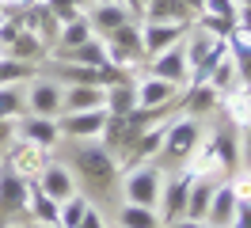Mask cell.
<instances>
[{"mask_svg": "<svg viewBox=\"0 0 251 228\" xmlns=\"http://www.w3.org/2000/svg\"><path fill=\"white\" fill-rule=\"evenodd\" d=\"M205 141V129L198 118H175L168 122V133H164V145H160V156L156 164L164 160V164H187V160H194V152L202 149Z\"/></svg>", "mask_w": 251, "mask_h": 228, "instance_id": "obj_1", "label": "cell"}, {"mask_svg": "<svg viewBox=\"0 0 251 228\" xmlns=\"http://www.w3.org/2000/svg\"><path fill=\"white\" fill-rule=\"evenodd\" d=\"M73 164H76V171L92 182V186H99V190H110L114 179H118V160H114L99 141H76Z\"/></svg>", "mask_w": 251, "mask_h": 228, "instance_id": "obj_2", "label": "cell"}, {"mask_svg": "<svg viewBox=\"0 0 251 228\" xmlns=\"http://www.w3.org/2000/svg\"><path fill=\"white\" fill-rule=\"evenodd\" d=\"M160 186H164V167L160 164H133L126 171V202H129V205L156 209Z\"/></svg>", "mask_w": 251, "mask_h": 228, "instance_id": "obj_3", "label": "cell"}, {"mask_svg": "<svg viewBox=\"0 0 251 228\" xmlns=\"http://www.w3.org/2000/svg\"><path fill=\"white\" fill-rule=\"evenodd\" d=\"M190 182H194V167L190 171H164V186H160V221L164 225H172V221H179L183 217V209H187V194H190Z\"/></svg>", "mask_w": 251, "mask_h": 228, "instance_id": "obj_4", "label": "cell"}, {"mask_svg": "<svg viewBox=\"0 0 251 228\" xmlns=\"http://www.w3.org/2000/svg\"><path fill=\"white\" fill-rule=\"evenodd\" d=\"M194 23H152V19H141V53L145 61L164 53V50H172L187 38V30Z\"/></svg>", "mask_w": 251, "mask_h": 228, "instance_id": "obj_5", "label": "cell"}, {"mask_svg": "<svg viewBox=\"0 0 251 228\" xmlns=\"http://www.w3.org/2000/svg\"><path fill=\"white\" fill-rule=\"evenodd\" d=\"M19 27L31 30L34 38H42L50 50L57 46V34H61V23L53 19V12L46 8V0H34V4H27V8L19 12Z\"/></svg>", "mask_w": 251, "mask_h": 228, "instance_id": "obj_6", "label": "cell"}, {"mask_svg": "<svg viewBox=\"0 0 251 228\" xmlns=\"http://www.w3.org/2000/svg\"><path fill=\"white\" fill-rule=\"evenodd\" d=\"M145 65H149V76L168 80V84H175V88H187V80H190L187 57H183V42L172 46V50H164V53H156V57H149Z\"/></svg>", "mask_w": 251, "mask_h": 228, "instance_id": "obj_7", "label": "cell"}, {"mask_svg": "<svg viewBox=\"0 0 251 228\" xmlns=\"http://www.w3.org/2000/svg\"><path fill=\"white\" fill-rule=\"evenodd\" d=\"M103 126H107V110H103V106H99V110H76V114H61V118H57V129H61L65 137H73V141H99Z\"/></svg>", "mask_w": 251, "mask_h": 228, "instance_id": "obj_8", "label": "cell"}, {"mask_svg": "<svg viewBox=\"0 0 251 228\" xmlns=\"http://www.w3.org/2000/svg\"><path fill=\"white\" fill-rule=\"evenodd\" d=\"M50 164V149H38V145H27V141H12L8 149V167L16 171L19 179H38Z\"/></svg>", "mask_w": 251, "mask_h": 228, "instance_id": "obj_9", "label": "cell"}, {"mask_svg": "<svg viewBox=\"0 0 251 228\" xmlns=\"http://www.w3.org/2000/svg\"><path fill=\"white\" fill-rule=\"evenodd\" d=\"M61 91L65 88L57 80H34L31 88H27V95H23V103L38 118H57L61 114Z\"/></svg>", "mask_w": 251, "mask_h": 228, "instance_id": "obj_10", "label": "cell"}, {"mask_svg": "<svg viewBox=\"0 0 251 228\" xmlns=\"http://www.w3.org/2000/svg\"><path fill=\"white\" fill-rule=\"evenodd\" d=\"M57 118H38V114H23L16 129V141H27V145H38V149H53L57 145Z\"/></svg>", "mask_w": 251, "mask_h": 228, "instance_id": "obj_11", "label": "cell"}, {"mask_svg": "<svg viewBox=\"0 0 251 228\" xmlns=\"http://www.w3.org/2000/svg\"><path fill=\"white\" fill-rule=\"evenodd\" d=\"M240 205V198L232 190V179H221L217 190H213V202H209V209H205V228H228L232 225V213Z\"/></svg>", "mask_w": 251, "mask_h": 228, "instance_id": "obj_12", "label": "cell"}, {"mask_svg": "<svg viewBox=\"0 0 251 228\" xmlns=\"http://www.w3.org/2000/svg\"><path fill=\"white\" fill-rule=\"evenodd\" d=\"M84 19H88V27H92V34H95V38H107L110 30H118L122 23H129L133 15L126 12L118 0H99L92 12L84 15Z\"/></svg>", "mask_w": 251, "mask_h": 228, "instance_id": "obj_13", "label": "cell"}, {"mask_svg": "<svg viewBox=\"0 0 251 228\" xmlns=\"http://www.w3.org/2000/svg\"><path fill=\"white\" fill-rule=\"evenodd\" d=\"M34 182H38V190L46 198H53V202H65V198L76 194V175H73L65 164H53V160L46 164V171H42Z\"/></svg>", "mask_w": 251, "mask_h": 228, "instance_id": "obj_14", "label": "cell"}, {"mask_svg": "<svg viewBox=\"0 0 251 228\" xmlns=\"http://www.w3.org/2000/svg\"><path fill=\"white\" fill-rule=\"evenodd\" d=\"M107 103V88L99 84H69L61 91V110L65 114H76V110H99Z\"/></svg>", "mask_w": 251, "mask_h": 228, "instance_id": "obj_15", "label": "cell"}, {"mask_svg": "<svg viewBox=\"0 0 251 228\" xmlns=\"http://www.w3.org/2000/svg\"><path fill=\"white\" fill-rule=\"evenodd\" d=\"M217 182L221 179H213V175H198V171H194V182H190V194H187V209H183V217H190V221H205V209H209V202H213Z\"/></svg>", "mask_w": 251, "mask_h": 228, "instance_id": "obj_16", "label": "cell"}, {"mask_svg": "<svg viewBox=\"0 0 251 228\" xmlns=\"http://www.w3.org/2000/svg\"><path fill=\"white\" fill-rule=\"evenodd\" d=\"M179 88L168 84V80H156V76H141L137 80V106H149V110H156V106H172Z\"/></svg>", "mask_w": 251, "mask_h": 228, "instance_id": "obj_17", "label": "cell"}, {"mask_svg": "<svg viewBox=\"0 0 251 228\" xmlns=\"http://www.w3.org/2000/svg\"><path fill=\"white\" fill-rule=\"evenodd\" d=\"M103 110H107V114H114V118L133 114V110H137V80H133V76H126V80H118V84H110Z\"/></svg>", "mask_w": 251, "mask_h": 228, "instance_id": "obj_18", "label": "cell"}, {"mask_svg": "<svg viewBox=\"0 0 251 228\" xmlns=\"http://www.w3.org/2000/svg\"><path fill=\"white\" fill-rule=\"evenodd\" d=\"M217 106H221V95L209 88V84H187V95H183V114H187V118L202 122V114L217 110Z\"/></svg>", "mask_w": 251, "mask_h": 228, "instance_id": "obj_19", "label": "cell"}, {"mask_svg": "<svg viewBox=\"0 0 251 228\" xmlns=\"http://www.w3.org/2000/svg\"><path fill=\"white\" fill-rule=\"evenodd\" d=\"M141 19H152V23H194V12L183 0H145Z\"/></svg>", "mask_w": 251, "mask_h": 228, "instance_id": "obj_20", "label": "cell"}, {"mask_svg": "<svg viewBox=\"0 0 251 228\" xmlns=\"http://www.w3.org/2000/svg\"><path fill=\"white\" fill-rule=\"evenodd\" d=\"M4 53L16 57V61H27V65H42V61H50V46L42 42V38H34L31 30H19V38L8 46Z\"/></svg>", "mask_w": 251, "mask_h": 228, "instance_id": "obj_21", "label": "cell"}, {"mask_svg": "<svg viewBox=\"0 0 251 228\" xmlns=\"http://www.w3.org/2000/svg\"><path fill=\"white\" fill-rule=\"evenodd\" d=\"M23 202H27V179H19L16 171L0 175V213L4 217L23 213Z\"/></svg>", "mask_w": 251, "mask_h": 228, "instance_id": "obj_22", "label": "cell"}, {"mask_svg": "<svg viewBox=\"0 0 251 228\" xmlns=\"http://www.w3.org/2000/svg\"><path fill=\"white\" fill-rule=\"evenodd\" d=\"M103 42L118 46V50H122V53H129L133 61H145V53H141V19H129V23H122L118 30H110Z\"/></svg>", "mask_w": 251, "mask_h": 228, "instance_id": "obj_23", "label": "cell"}, {"mask_svg": "<svg viewBox=\"0 0 251 228\" xmlns=\"http://www.w3.org/2000/svg\"><path fill=\"white\" fill-rule=\"evenodd\" d=\"M221 110L228 114V126H232V129H244V126L251 122V103H248V91H244V88L225 91V95H221Z\"/></svg>", "mask_w": 251, "mask_h": 228, "instance_id": "obj_24", "label": "cell"}, {"mask_svg": "<svg viewBox=\"0 0 251 228\" xmlns=\"http://www.w3.org/2000/svg\"><path fill=\"white\" fill-rule=\"evenodd\" d=\"M205 84L217 91V95H225V91L240 88V80H236V61H232V53H228V57H221L217 65H213V73L205 76Z\"/></svg>", "mask_w": 251, "mask_h": 228, "instance_id": "obj_25", "label": "cell"}, {"mask_svg": "<svg viewBox=\"0 0 251 228\" xmlns=\"http://www.w3.org/2000/svg\"><path fill=\"white\" fill-rule=\"evenodd\" d=\"M118 225H122V228H164V221H160L156 209H145V205H122Z\"/></svg>", "mask_w": 251, "mask_h": 228, "instance_id": "obj_26", "label": "cell"}, {"mask_svg": "<svg viewBox=\"0 0 251 228\" xmlns=\"http://www.w3.org/2000/svg\"><path fill=\"white\" fill-rule=\"evenodd\" d=\"M88 38H95V34H92V27H88V19L80 15L73 23H61V34H57V46H53V50H76V46H84Z\"/></svg>", "mask_w": 251, "mask_h": 228, "instance_id": "obj_27", "label": "cell"}, {"mask_svg": "<svg viewBox=\"0 0 251 228\" xmlns=\"http://www.w3.org/2000/svg\"><path fill=\"white\" fill-rule=\"evenodd\" d=\"M23 80H34V65L0 53V88H8V84H23Z\"/></svg>", "mask_w": 251, "mask_h": 228, "instance_id": "obj_28", "label": "cell"}, {"mask_svg": "<svg viewBox=\"0 0 251 228\" xmlns=\"http://www.w3.org/2000/svg\"><path fill=\"white\" fill-rule=\"evenodd\" d=\"M88 205H92V202H88L84 194H73V198H65V202H61V221H57V225H61V228H76L80 221H84Z\"/></svg>", "mask_w": 251, "mask_h": 228, "instance_id": "obj_29", "label": "cell"}, {"mask_svg": "<svg viewBox=\"0 0 251 228\" xmlns=\"http://www.w3.org/2000/svg\"><path fill=\"white\" fill-rule=\"evenodd\" d=\"M23 91L16 84H8V88H0V118H19L23 114Z\"/></svg>", "mask_w": 251, "mask_h": 228, "instance_id": "obj_30", "label": "cell"}, {"mask_svg": "<svg viewBox=\"0 0 251 228\" xmlns=\"http://www.w3.org/2000/svg\"><path fill=\"white\" fill-rule=\"evenodd\" d=\"M198 15H213V19H232L236 23V4L232 0H202V12Z\"/></svg>", "mask_w": 251, "mask_h": 228, "instance_id": "obj_31", "label": "cell"}, {"mask_svg": "<svg viewBox=\"0 0 251 228\" xmlns=\"http://www.w3.org/2000/svg\"><path fill=\"white\" fill-rule=\"evenodd\" d=\"M46 8L53 12L57 23H73V19H80V12L73 8V0H46Z\"/></svg>", "mask_w": 251, "mask_h": 228, "instance_id": "obj_32", "label": "cell"}, {"mask_svg": "<svg viewBox=\"0 0 251 228\" xmlns=\"http://www.w3.org/2000/svg\"><path fill=\"white\" fill-rule=\"evenodd\" d=\"M240 164L251 171V122L240 129Z\"/></svg>", "mask_w": 251, "mask_h": 228, "instance_id": "obj_33", "label": "cell"}, {"mask_svg": "<svg viewBox=\"0 0 251 228\" xmlns=\"http://www.w3.org/2000/svg\"><path fill=\"white\" fill-rule=\"evenodd\" d=\"M16 129H19V118H0V149L16 141Z\"/></svg>", "mask_w": 251, "mask_h": 228, "instance_id": "obj_34", "label": "cell"}, {"mask_svg": "<svg viewBox=\"0 0 251 228\" xmlns=\"http://www.w3.org/2000/svg\"><path fill=\"white\" fill-rule=\"evenodd\" d=\"M228 228H251V202H240L232 213V225Z\"/></svg>", "mask_w": 251, "mask_h": 228, "instance_id": "obj_35", "label": "cell"}, {"mask_svg": "<svg viewBox=\"0 0 251 228\" xmlns=\"http://www.w3.org/2000/svg\"><path fill=\"white\" fill-rule=\"evenodd\" d=\"M236 80H240V88H244V91L251 88V57L236 61Z\"/></svg>", "mask_w": 251, "mask_h": 228, "instance_id": "obj_36", "label": "cell"}, {"mask_svg": "<svg viewBox=\"0 0 251 228\" xmlns=\"http://www.w3.org/2000/svg\"><path fill=\"white\" fill-rule=\"evenodd\" d=\"M76 228H107V221L99 217V209H95V205H88V213H84V221H80Z\"/></svg>", "mask_w": 251, "mask_h": 228, "instance_id": "obj_37", "label": "cell"}, {"mask_svg": "<svg viewBox=\"0 0 251 228\" xmlns=\"http://www.w3.org/2000/svg\"><path fill=\"white\" fill-rule=\"evenodd\" d=\"M27 4H34V0H0V15H19Z\"/></svg>", "mask_w": 251, "mask_h": 228, "instance_id": "obj_38", "label": "cell"}, {"mask_svg": "<svg viewBox=\"0 0 251 228\" xmlns=\"http://www.w3.org/2000/svg\"><path fill=\"white\" fill-rule=\"evenodd\" d=\"M118 4H122V8L133 15V19H141V15H145V0H118Z\"/></svg>", "mask_w": 251, "mask_h": 228, "instance_id": "obj_39", "label": "cell"}, {"mask_svg": "<svg viewBox=\"0 0 251 228\" xmlns=\"http://www.w3.org/2000/svg\"><path fill=\"white\" fill-rule=\"evenodd\" d=\"M236 27L251 30V8H236Z\"/></svg>", "mask_w": 251, "mask_h": 228, "instance_id": "obj_40", "label": "cell"}, {"mask_svg": "<svg viewBox=\"0 0 251 228\" xmlns=\"http://www.w3.org/2000/svg\"><path fill=\"white\" fill-rule=\"evenodd\" d=\"M168 228H205L202 221H190V217H179V221H172Z\"/></svg>", "mask_w": 251, "mask_h": 228, "instance_id": "obj_41", "label": "cell"}, {"mask_svg": "<svg viewBox=\"0 0 251 228\" xmlns=\"http://www.w3.org/2000/svg\"><path fill=\"white\" fill-rule=\"evenodd\" d=\"M95 4H99V0H73V8H76L80 15H88V12L95 8Z\"/></svg>", "mask_w": 251, "mask_h": 228, "instance_id": "obj_42", "label": "cell"}, {"mask_svg": "<svg viewBox=\"0 0 251 228\" xmlns=\"http://www.w3.org/2000/svg\"><path fill=\"white\" fill-rule=\"evenodd\" d=\"M236 8H251V0H232Z\"/></svg>", "mask_w": 251, "mask_h": 228, "instance_id": "obj_43", "label": "cell"}, {"mask_svg": "<svg viewBox=\"0 0 251 228\" xmlns=\"http://www.w3.org/2000/svg\"><path fill=\"white\" fill-rule=\"evenodd\" d=\"M34 228H61V225H34Z\"/></svg>", "mask_w": 251, "mask_h": 228, "instance_id": "obj_44", "label": "cell"}, {"mask_svg": "<svg viewBox=\"0 0 251 228\" xmlns=\"http://www.w3.org/2000/svg\"><path fill=\"white\" fill-rule=\"evenodd\" d=\"M248 103H251V88H248Z\"/></svg>", "mask_w": 251, "mask_h": 228, "instance_id": "obj_45", "label": "cell"}]
</instances>
